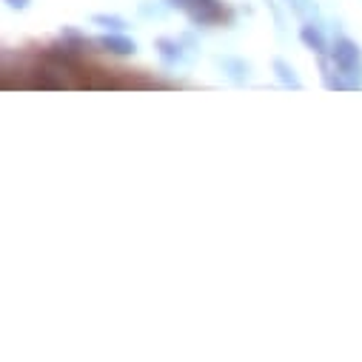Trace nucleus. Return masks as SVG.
Listing matches in <instances>:
<instances>
[{
	"label": "nucleus",
	"instance_id": "nucleus-1",
	"mask_svg": "<svg viewBox=\"0 0 362 362\" xmlns=\"http://www.w3.org/2000/svg\"><path fill=\"white\" fill-rule=\"evenodd\" d=\"M331 60L339 69V74L356 77L359 74V63H362V52L351 37H337L334 46H331Z\"/></svg>",
	"mask_w": 362,
	"mask_h": 362
},
{
	"label": "nucleus",
	"instance_id": "nucleus-2",
	"mask_svg": "<svg viewBox=\"0 0 362 362\" xmlns=\"http://www.w3.org/2000/svg\"><path fill=\"white\" fill-rule=\"evenodd\" d=\"M186 15L192 18L194 26H211V23L231 21V15L223 6V0H189Z\"/></svg>",
	"mask_w": 362,
	"mask_h": 362
},
{
	"label": "nucleus",
	"instance_id": "nucleus-7",
	"mask_svg": "<svg viewBox=\"0 0 362 362\" xmlns=\"http://www.w3.org/2000/svg\"><path fill=\"white\" fill-rule=\"evenodd\" d=\"M92 21H95L98 26L109 29V32H123V29H126V21H123V18H117V15H95Z\"/></svg>",
	"mask_w": 362,
	"mask_h": 362
},
{
	"label": "nucleus",
	"instance_id": "nucleus-3",
	"mask_svg": "<svg viewBox=\"0 0 362 362\" xmlns=\"http://www.w3.org/2000/svg\"><path fill=\"white\" fill-rule=\"evenodd\" d=\"M98 46H100L103 52H109V54H117V57H129V54L137 52V43L129 40V37H123V35H117V32L103 35V37L98 40Z\"/></svg>",
	"mask_w": 362,
	"mask_h": 362
},
{
	"label": "nucleus",
	"instance_id": "nucleus-9",
	"mask_svg": "<svg viewBox=\"0 0 362 362\" xmlns=\"http://www.w3.org/2000/svg\"><path fill=\"white\" fill-rule=\"evenodd\" d=\"M165 6H168V9H183V12H186L189 0H165Z\"/></svg>",
	"mask_w": 362,
	"mask_h": 362
},
{
	"label": "nucleus",
	"instance_id": "nucleus-6",
	"mask_svg": "<svg viewBox=\"0 0 362 362\" xmlns=\"http://www.w3.org/2000/svg\"><path fill=\"white\" fill-rule=\"evenodd\" d=\"M157 49H160V57H163L165 63H177L180 57H183V52H180V43L171 40V37H160V40H157Z\"/></svg>",
	"mask_w": 362,
	"mask_h": 362
},
{
	"label": "nucleus",
	"instance_id": "nucleus-4",
	"mask_svg": "<svg viewBox=\"0 0 362 362\" xmlns=\"http://www.w3.org/2000/svg\"><path fill=\"white\" fill-rule=\"evenodd\" d=\"M300 40H303V43H305V46H308L314 54H320V57L328 52V43H325L322 32H320L314 23H305V26L300 29Z\"/></svg>",
	"mask_w": 362,
	"mask_h": 362
},
{
	"label": "nucleus",
	"instance_id": "nucleus-5",
	"mask_svg": "<svg viewBox=\"0 0 362 362\" xmlns=\"http://www.w3.org/2000/svg\"><path fill=\"white\" fill-rule=\"evenodd\" d=\"M274 74H277V80L283 83V86H288V88H303V83H300V77L294 74V69L286 63V60H274Z\"/></svg>",
	"mask_w": 362,
	"mask_h": 362
},
{
	"label": "nucleus",
	"instance_id": "nucleus-8",
	"mask_svg": "<svg viewBox=\"0 0 362 362\" xmlns=\"http://www.w3.org/2000/svg\"><path fill=\"white\" fill-rule=\"evenodd\" d=\"M6 6H9V9H21V12H23V9H29V6H32V0H6Z\"/></svg>",
	"mask_w": 362,
	"mask_h": 362
}]
</instances>
